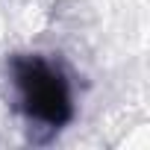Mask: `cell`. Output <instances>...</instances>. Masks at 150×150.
<instances>
[{
	"instance_id": "6da1fadb",
	"label": "cell",
	"mask_w": 150,
	"mask_h": 150,
	"mask_svg": "<svg viewBox=\"0 0 150 150\" xmlns=\"http://www.w3.org/2000/svg\"><path fill=\"white\" fill-rule=\"evenodd\" d=\"M18 88L21 103L30 112V118L44 124H62L68 118V88L62 77L44 62L33 59L18 68Z\"/></svg>"
}]
</instances>
